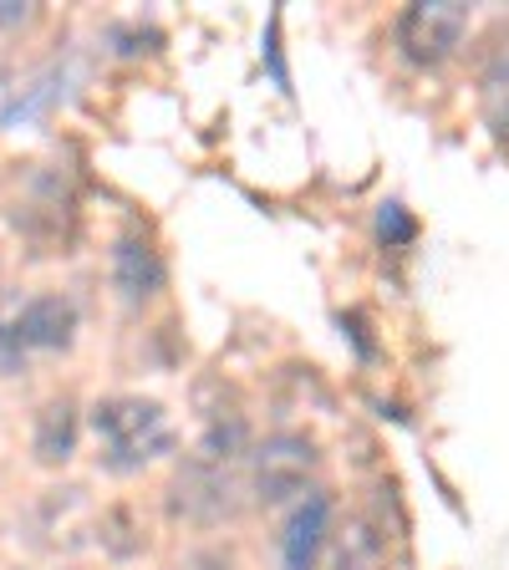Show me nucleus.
Segmentation results:
<instances>
[{
    "mask_svg": "<svg viewBox=\"0 0 509 570\" xmlns=\"http://www.w3.org/2000/svg\"><path fill=\"white\" fill-rule=\"evenodd\" d=\"M36 459L41 463H67L77 449V403L71 397H51L41 413H36Z\"/></svg>",
    "mask_w": 509,
    "mask_h": 570,
    "instance_id": "9",
    "label": "nucleus"
},
{
    "mask_svg": "<svg viewBox=\"0 0 509 570\" xmlns=\"http://www.w3.org/2000/svg\"><path fill=\"white\" fill-rule=\"evenodd\" d=\"M229 489H235V484H229V469L189 459V463H184V474L174 479V489H168V510H174L178 520L214 524V520H225V514L235 510Z\"/></svg>",
    "mask_w": 509,
    "mask_h": 570,
    "instance_id": "4",
    "label": "nucleus"
},
{
    "mask_svg": "<svg viewBox=\"0 0 509 570\" xmlns=\"http://www.w3.org/2000/svg\"><path fill=\"white\" fill-rule=\"evenodd\" d=\"M332 566L336 570H392V556H388V534L378 530L372 520H346L336 530V546H332Z\"/></svg>",
    "mask_w": 509,
    "mask_h": 570,
    "instance_id": "8",
    "label": "nucleus"
},
{
    "mask_svg": "<svg viewBox=\"0 0 509 570\" xmlns=\"http://www.w3.org/2000/svg\"><path fill=\"white\" fill-rule=\"evenodd\" d=\"M378 235L388 239V245H403V239H413V219L403 214V204H388V209L378 214Z\"/></svg>",
    "mask_w": 509,
    "mask_h": 570,
    "instance_id": "11",
    "label": "nucleus"
},
{
    "mask_svg": "<svg viewBox=\"0 0 509 570\" xmlns=\"http://www.w3.org/2000/svg\"><path fill=\"white\" fill-rule=\"evenodd\" d=\"M0 342H6V332H0Z\"/></svg>",
    "mask_w": 509,
    "mask_h": 570,
    "instance_id": "14",
    "label": "nucleus"
},
{
    "mask_svg": "<svg viewBox=\"0 0 509 570\" xmlns=\"http://www.w3.org/2000/svg\"><path fill=\"white\" fill-rule=\"evenodd\" d=\"M92 433L112 474H133L174 449V423L154 397H102L92 407Z\"/></svg>",
    "mask_w": 509,
    "mask_h": 570,
    "instance_id": "1",
    "label": "nucleus"
},
{
    "mask_svg": "<svg viewBox=\"0 0 509 570\" xmlns=\"http://www.w3.org/2000/svg\"><path fill=\"white\" fill-rule=\"evenodd\" d=\"M484 107H489V118H495V128H509V57H499L495 67H489Z\"/></svg>",
    "mask_w": 509,
    "mask_h": 570,
    "instance_id": "10",
    "label": "nucleus"
},
{
    "mask_svg": "<svg viewBox=\"0 0 509 570\" xmlns=\"http://www.w3.org/2000/svg\"><path fill=\"white\" fill-rule=\"evenodd\" d=\"M311 474H316V443L301 439V433H275L255 453H245V479L255 489V499H265V504L311 494Z\"/></svg>",
    "mask_w": 509,
    "mask_h": 570,
    "instance_id": "2",
    "label": "nucleus"
},
{
    "mask_svg": "<svg viewBox=\"0 0 509 570\" xmlns=\"http://www.w3.org/2000/svg\"><path fill=\"white\" fill-rule=\"evenodd\" d=\"M21 16H26V6H11V0H0V26H6V21H21Z\"/></svg>",
    "mask_w": 509,
    "mask_h": 570,
    "instance_id": "13",
    "label": "nucleus"
},
{
    "mask_svg": "<svg viewBox=\"0 0 509 570\" xmlns=\"http://www.w3.org/2000/svg\"><path fill=\"white\" fill-rule=\"evenodd\" d=\"M463 36H469V6H459V0H418L398 16V47L418 67L449 61Z\"/></svg>",
    "mask_w": 509,
    "mask_h": 570,
    "instance_id": "3",
    "label": "nucleus"
},
{
    "mask_svg": "<svg viewBox=\"0 0 509 570\" xmlns=\"http://www.w3.org/2000/svg\"><path fill=\"white\" fill-rule=\"evenodd\" d=\"M168 271H164V255L143 235H123L112 245V285H118V296L128 306H143V301H154L164 291Z\"/></svg>",
    "mask_w": 509,
    "mask_h": 570,
    "instance_id": "7",
    "label": "nucleus"
},
{
    "mask_svg": "<svg viewBox=\"0 0 509 570\" xmlns=\"http://www.w3.org/2000/svg\"><path fill=\"white\" fill-rule=\"evenodd\" d=\"M71 332H77V306L67 296H36L16 316L6 342L21 346V352H57V346H71Z\"/></svg>",
    "mask_w": 509,
    "mask_h": 570,
    "instance_id": "6",
    "label": "nucleus"
},
{
    "mask_svg": "<svg viewBox=\"0 0 509 570\" xmlns=\"http://www.w3.org/2000/svg\"><path fill=\"white\" fill-rule=\"evenodd\" d=\"M265 61H271L275 87H285V92H291V77H285V61H281V16H271V36H265Z\"/></svg>",
    "mask_w": 509,
    "mask_h": 570,
    "instance_id": "12",
    "label": "nucleus"
},
{
    "mask_svg": "<svg viewBox=\"0 0 509 570\" xmlns=\"http://www.w3.org/2000/svg\"><path fill=\"white\" fill-rule=\"evenodd\" d=\"M326 534H332V499L311 489L301 499L291 520H285V534H281V566L285 570H316L321 550H326Z\"/></svg>",
    "mask_w": 509,
    "mask_h": 570,
    "instance_id": "5",
    "label": "nucleus"
}]
</instances>
